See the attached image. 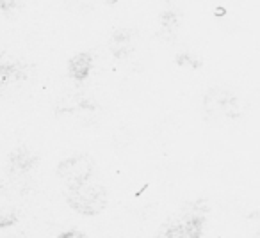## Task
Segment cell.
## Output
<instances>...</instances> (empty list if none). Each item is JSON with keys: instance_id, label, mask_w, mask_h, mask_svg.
Returning <instances> with one entry per match:
<instances>
[{"instance_id": "6da1fadb", "label": "cell", "mask_w": 260, "mask_h": 238, "mask_svg": "<svg viewBox=\"0 0 260 238\" xmlns=\"http://www.w3.org/2000/svg\"><path fill=\"white\" fill-rule=\"evenodd\" d=\"M89 68L91 57H87V55H79V57H75L72 61V73L77 78H84L87 75V71H89Z\"/></svg>"}, {"instance_id": "7a4b0ae2", "label": "cell", "mask_w": 260, "mask_h": 238, "mask_svg": "<svg viewBox=\"0 0 260 238\" xmlns=\"http://www.w3.org/2000/svg\"><path fill=\"white\" fill-rule=\"evenodd\" d=\"M16 222V217L15 215H0V229L2 227H9Z\"/></svg>"}, {"instance_id": "3957f363", "label": "cell", "mask_w": 260, "mask_h": 238, "mask_svg": "<svg viewBox=\"0 0 260 238\" xmlns=\"http://www.w3.org/2000/svg\"><path fill=\"white\" fill-rule=\"evenodd\" d=\"M59 238H84V234L80 231H66L64 234H61Z\"/></svg>"}]
</instances>
